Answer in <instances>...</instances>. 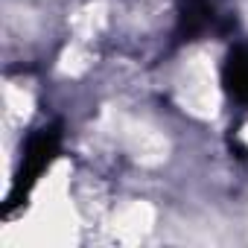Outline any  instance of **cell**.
I'll list each match as a JSON object with an SVG mask.
<instances>
[{
    "instance_id": "7a4b0ae2",
    "label": "cell",
    "mask_w": 248,
    "mask_h": 248,
    "mask_svg": "<svg viewBox=\"0 0 248 248\" xmlns=\"http://www.w3.org/2000/svg\"><path fill=\"white\" fill-rule=\"evenodd\" d=\"M216 21L213 0H184L178 9V24H175V41H196L204 35Z\"/></svg>"
},
{
    "instance_id": "6da1fadb",
    "label": "cell",
    "mask_w": 248,
    "mask_h": 248,
    "mask_svg": "<svg viewBox=\"0 0 248 248\" xmlns=\"http://www.w3.org/2000/svg\"><path fill=\"white\" fill-rule=\"evenodd\" d=\"M62 149V126L53 123V126H44L38 129L30 140H27V149H24V161H21V170L15 175V184H12V193L3 204V216L9 219L30 196V190L38 184V178L47 172V167L56 161Z\"/></svg>"
},
{
    "instance_id": "3957f363",
    "label": "cell",
    "mask_w": 248,
    "mask_h": 248,
    "mask_svg": "<svg viewBox=\"0 0 248 248\" xmlns=\"http://www.w3.org/2000/svg\"><path fill=\"white\" fill-rule=\"evenodd\" d=\"M222 82H225V91L239 105H248V44H236L228 53Z\"/></svg>"
}]
</instances>
